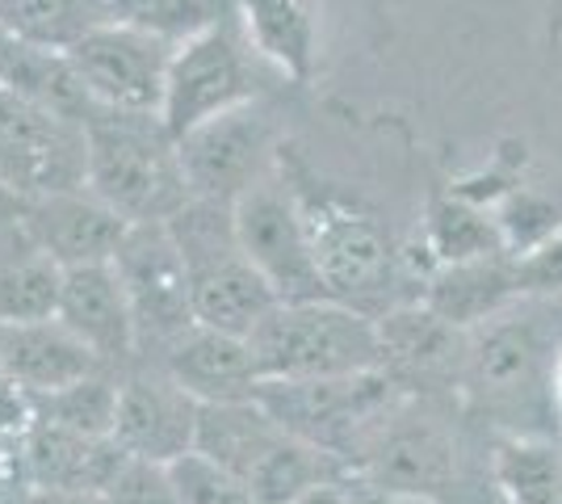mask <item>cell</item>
<instances>
[{
    "label": "cell",
    "instance_id": "cell-1",
    "mask_svg": "<svg viewBox=\"0 0 562 504\" xmlns=\"http://www.w3.org/2000/svg\"><path fill=\"white\" fill-rule=\"evenodd\" d=\"M278 168L303 211L311 253L331 303L366 312L370 320L407 307L395 294L403 287V253L391 240L386 223L366 202L319 181L285 144L278 147Z\"/></svg>",
    "mask_w": 562,
    "mask_h": 504
},
{
    "label": "cell",
    "instance_id": "cell-2",
    "mask_svg": "<svg viewBox=\"0 0 562 504\" xmlns=\"http://www.w3.org/2000/svg\"><path fill=\"white\" fill-rule=\"evenodd\" d=\"M85 139H89V190L131 227L168 223L193 198L181 172L177 139L168 135L160 114H122L89 105Z\"/></svg>",
    "mask_w": 562,
    "mask_h": 504
},
{
    "label": "cell",
    "instance_id": "cell-3",
    "mask_svg": "<svg viewBox=\"0 0 562 504\" xmlns=\"http://www.w3.org/2000/svg\"><path fill=\"white\" fill-rule=\"evenodd\" d=\"M562 303L529 299V307L487 320L483 328L467 333V361L462 383L479 408L504 416H533L546 395H554V370L562 358V328L554 324Z\"/></svg>",
    "mask_w": 562,
    "mask_h": 504
},
{
    "label": "cell",
    "instance_id": "cell-4",
    "mask_svg": "<svg viewBox=\"0 0 562 504\" xmlns=\"http://www.w3.org/2000/svg\"><path fill=\"white\" fill-rule=\"evenodd\" d=\"M265 383H319L382 370L378 320L345 303H278L248 336Z\"/></svg>",
    "mask_w": 562,
    "mask_h": 504
},
{
    "label": "cell",
    "instance_id": "cell-5",
    "mask_svg": "<svg viewBox=\"0 0 562 504\" xmlns=\"http://www.w3.org/2000/svg\"><path fill=\"white\" fill-rule=\"evenodd\" d=\"M0 186L22 202L89 186L85 122L0 89Z\"/></svg>",
    "mask_w": 562,
    "mask_h": 504
},
{
    "label": "cell",
    "instance_id": "cell-6",
    "mask_svg": "<svg viewBox=\"0 0 562 504\" xmlns=\"http://www.w3.org/2000/svg\"><path fill=\"white\" fill-rule=\"evenodd\" d=\"M232 211H235L239 253L269 282V290L278 294V303H315V299H328L324 294V278H319V265H315V253H311L303 211H299L294 190L281 177L278 165L269 168L252 190L239 193Z\"/></svg>",
    "mask_w": 562,
    "mask_h": 504
},
{
    "label": "cell",
    "instance_id": "cell-7",
    "mask_svg": "<svg viewBox=\"0 0 562 504\" xmlns=\"http://www.w3.org/2000/svg\"><path fill=\"white\" fill-rule=\"evenodd\" d=\"M248 51L252 47L232 18L172 51L165 105H160V122L172 139H186L202 122L257 101V76Z\"/></svg>",
    "mask_w": 562,
    "mask_h": 504
},
{
    "label": "cell",
    "instance_id": "cell-8",
    "mask_svg": "<svg viewBox=\"0 0 562 504\" xmlns=\"http://www.w3.org/2000/svg\"><path fill=\"white\" fill-rule=\"evenodd\" d=\"M114 273L135 315L139 358L165 354L177 336H186L193 320V282L181 248L172 240L168 223H139L126 232L114 253Z\"/></svg>",
    "mask_w": 562,
    "mask_h": 504
},
{
    "label": "cell",
    "instance_id": "cell-9",
    "mask_svg": "<svg viewBox=\"0 0 562 504\" xmlns=\"http://www.w3.org/2000/svg\"><path fill=\"white\" fill-rule=\"evenodd\" d=\"M278 147L273 114L260 101L227 110L218 119L202 122L198 131H189L186 139H177L189 193L227 202V206H235L239 193L252 190L278 165Z\"/></svg>",
    "mask_w": 562,
    "mask_h": 504
},
{
    "label": "cell",
    "instance_id": "cell-10",
    "mask_svg": "<svg viewBox=\"0 0 562 504\" xmlns=\"http://www.w3.org/2000/svg\"><path fill=\"white\" fill-rule=\"evenodd\" d=\"M172 51L177 47L126 25H97L68 51V64L93 105L122 114H160Z\"/></svg>",
    "mask_w": 562,
    "mask_h": 504
},
{
    "label": "cell",
    "instance_id": "cell-11",
    "mask_svg": "<svg viewBox=\"0 0 562 504\" xmlns=\"http://www.w3.org/2000/svg\"><path fill=\"white\" fill-rule=\"evenodd\" d=\"M198 421H202V404L186 387L172 383L160 366L122 379L114 441L126 458L156 462V467L181 462L198 446Z\"/></svg>",
    "mask_w": 562,
    "mask_h": 504
},
{
    "label": "cell",
    "instance_id": "cell-12",
    "mask_svg": "<svg viewBox=\"0 0 562 504\" xmlns=\"http://www.w3.org/2000/svg\"><path fill=\"white\" fill-rule=\"evenodd\" d=\"M366 467L357 475L382 483L403 496L441 504V492L458 480L453 437L432 421H412L403 412H386L382 425L366 437Z\"/></svg>",
    "mask_w": 562,
    "mask_h": 504
},
{
    "label": "cell",
    "instance_id": "cell-13",
    "mask_svg": "<svg viewBox=\"0 0 562 504\" xmlns=\"http://www.w3.org/2000/svg\"><path fill=\"white\" fill-rule=\"evenodd\" d=\"M18 223H22L30 248L50 257L55 265H64V269L114 261L117 244L131 232V223L117 211H110L89 186L22 202Z\"/></svg>",
    "mask_w": 562,
    "mask_h": 504
},
{
    "label": "cell",
    "instance_id": "cell-14",
    "mask_svg": "<svg viewBox=\"0 0 562 504\" xmlns=\"http://www.w3.org/2000/svg\"><path fill=\"white\" fill-rule=\"evenodd\" d=\"M59 324L68 328L105 370L131 366L139 358V333L131 299L117 282L114 265H76L64 273V299H59Z\"/></svg>",
    "mask_w": 562,
    "mask_h": 504
},
{
    "label": "cell",
    "instance_id": "cell-15",
    "mask_svg": "<svg viewBox=\"0 0 562 504\" xmlns=\"http://www.w3.org/2000/svg\"><path fill=\"white\" fill-rule=\"evenodd\" d=\"M160 370L177 387H186L189 395L206 408V404H244L257 400L265 379L252 358L248 336L214 333L193 324L186 336H177L160 354Z\"/></svg>",
    "mask_w": 562,
    "mask_h": 504
},
{
    "label": "cell",
    "instance_id": "cell-16",
    "mask_svg": "<svg viewBox=\"0 0 562 504\" xmlns=\"http://www.w3.org/2000/svg\"><path fill=\"white\" fill-rule=\"evenodd\" d=\"M105 366L59 324H25V328H0V379L22 391L25 400H38L50 391L93 379Z\"/></svg>",
    "mask_w": 562,
    "mask_h": 504
},
{
    "label": "cell",
    "instance_id": "cell-17",
    "mask_svg": "<svg viewBox=\"0 0 562 504\" xmlns=\"http://www.w3.org/2000/svg\"><path fill=\"white\" fill-rule=\"evenodd\" d=\"M520 278H516V257H483V261L446 265L432 269L420 290V303L432 315H441L458 333H474L487 320L504 315L513 303H520Z\"/></svg>",
    "mask_w": 562,
    "mask_h": 504
},
{
    "label": "cell",
    "instance_id": "cell-18",
    "mask_svg": "<svg viewBox=\"0 0 562 504\" xmlns=\"http://www.w3.org/2000/svg\"><path fill=\"white\" fill-rule=\"evenodd\" d=\"M126 455L114 437H80L55 429L47 421H30L25 433V475L30 488H80V492H110Z\"/></svg>",
    "mask_w": 562,
    "mask_h": 504
},
{
    "label": "cell",
    "instance_id": "cell-19",
    "mask_svg": "<svg viewBox=\"0 0 562 504\" xmlns=\"http://www.w3.org/2000/svg\"><path fill=\"white\" fill-rule=\"evenodd\" d=\"M189 282H193V320L214 333L252 336L260 320L278 307V294L239 248L189 269Z\"/></svg>",
    "mask_w": 562,
    "mask_h": 504
},
{
    "label": "cell",
    "instance_id": "cell-20",
    "mask_svg": "<svg viewBox=\"0 0 562 504\" xmlns=\"http://www.w3.org/2000/svg\"><path fill=\"white\" fill-rule=\"evenodd\" d=\"M235 9L252 55L273 64L281 76L306 85L319 55L315 0H235Z\"/></svg>",
    "mask_w": 562,
    "mask_h": 504
},
{
    "label": "cell",
    "instance_id": "cell-21",
    "mask_svg": "<svg viewBox=\"0 0 562 504\" xmlns=\"http://www.w3.org/2000/svg\"><path fill=\"white\" fill-rule=\"evenodd\" d=\"M285 429L269 416L260 400H244V404H206L202 421H198V446L193 455L211 458L214 467H223L227 475L248 483L257 475V467L273 455Z\"/></svg>",
    "mask_w": 562,
    "mask_h": 504
},
{
    "label": "cell",
    "instance_id": "cell-22",
    "mask_svg": "<svg viewBox=\"0 0 562 504\" xmlns=\"http://www.w3.org/2000/svg\"><path fill=\"white\" fill-rule=\"evenodd\" d=\"M382 336V370L386 374H446L467 361V333H458L424 303H407L378 320Z\"/></svg>",
    "mask_w": 562,
    "mask_h": 504
},
{
    "label": "cell",
    "instance_id": "cell-23",
    "mask_svg": "<svg viewBox=\"0 0 562 504\" xmlns=\"http://www.w3.org/2000/svg\"><path fill=\"white\" fill-rule=\"evenodd\" d=\"M424 253H428V273L446 269V265L483 261V257H499L508 253L499 223H495L479 202H470L462 193L437 198L424 219Z\"/></svg>",
    "mask_w": 562,
    "mask_h": 504
},
{
    "label": "cell",
    "instance_id": "cell-24",
    "mask_svg": "<svg viewBox=\"0 0 562 504\" xmlns=\"http://www.w3.org/2000/svg\"><path fill=\"white\" fill-rule=\"evenodd\" d=\"M0 25L13 43L68 55L85 34L105 25L101 0H0Z\"/></svg>",
    "mask_w": 562,
    "mask_h": 504
},
{
    "label": "cell",
    "instance_id": "cell-25",
    "mask_svg": "<svg viewBox=\"0 0 562 504\" xmlns=\"http://www.w3.org/2000/svg\"><path fill=\"white\" fill-rule=\"evenodd\" d=\"M105 25H126L151 34L168 47H181L189 38L206 34L218 22H227V0H101Z\"/></svg>",
    "mask_w": 562,
    "mask_h": 504
},
{
    "label": "cell",
    "instance_id": "cell-26",
    "mask_svg": "<svg viewBox=\"0 0 562 504\" xmlns=\"http://www.w3.org/2000/svg\"><path fill=\"white\" fill-rule=\"evenodd\" d=\"M492 475L504 504H562V458L550 441L538 437L499 441Z\"/></svg>",
    "mask_w": 562,
    "mask_h": 504
},
{
    "label": "cell",
    "instance_id": "cell-27",
    "mask_svg": "<svg viewBox=\"0 0 562 504\" xmlns=\"http://www.w3.org/2000/svg\"><path fill=\"white\" fill-rule=\"evenodd\" d=\"M117 395H122V383L110 370H101L93 379L30 400V412H34L30 421H47L55 429L80 433V437H114Z\"/></svg>",
    "mask_w": 562,
    "mask_h": 504
},
{
    "label": "cell",
    "instance_id": "cell-28",
    "mask_svg": "<svg viewBox=\"0 0 562 504\" xmlns=\"http://www.w3.org/2000/svg\"><path fill=\"white\" fill-rule=\"evenodd\" d=\"M64 265H55L43 253H30L22 261L0 269V328H25L59 320L64 299Z\"/></svg>",
    "mask_w": 562,
    "mask_h": 504
},
{
    "label": "cell",
    "instance_id": "cell-29",
    "mask_svg": "<svg viewBox=\"0 0 562 504\" xmlns=\"http://www.w3.org/2000/svg\"><path fill=\"white\" fill-rule=\"evenodd\" d=\"M495 223H499L504 248L513 257H529L562 227V202L559 198H546V193L508 190L504 206L495 211Z\"/></svg>",
    "mask_w": 562,
    "mask_h": 504
},
{
    "label": "cell",
    "instance_id": "cell-30",
    "mask_svg": "<svg viewBox=\"0 0 562 504\" xmlns=\"http://www.w3.org/2000/svg\"><path fill=\"white\" fill-rule=\"evenodd\" d=\"M168 471H172L181 504H260L248 492V483H239L235 475H227L223 467H214L211 458L202 455H186Z\"/></svg>",
    "mask_w": 562,
    "mask_h": 504
},
{
    "label": "cell",
    "instance_id": "cell-31",
    "mask_svg": "<svg viewBox=\"0 0 562 504\" xmlns=\"http://www.w3.org/2000/svg\"><path fill=\"white\" fill-rule=\"evenodd\" d=\"M105 496L110 504H181L172 471L156 467V462H139V458H126V467L117 471Z\"/></svg>",
    "mask_w": 562,
    "mask_h": 504
},
{
    "label": "cell",
    "instance_id": "cell-32",
    "mask_svg": "<svg viewBox=\"0 0 562 504\" xmlns=\"http://www.w3.org/2000/svg\"><path fill=\"white\" fill-rule=\"evenodd\" d=\"M516 278L525 299H550L562 303V227L541 244L538 253L516 257Z\"/></svg>",
    "mask_w": 562,
    "mask_h": 504
},
{
    "label": "cell",
    "instance_id": "cell-33",
    "mask_svg": "<svg viewBox=\"0 0 562 504\" xmlns=\"http://www.w3.org/2000/svg\"><path fill=\"white\" fill-rule=\"evenodd\" d=\"M349 496H352V504H432V501H420V496L391 492V488L366 480V475H349Z\"/></svg>",
    "mask_w": 562,
    "mask_h": 504
},
{
    "label": "cell",
    "instance_id": "cell-34",
    "mask_svg": "<svg viewBox=\"0 0 562 504\" xmlns=\"http://www.w3.org/2000/svg\"><path fill=\"white\" fill-rule=\"evenodd\" d=\"M25 504H110L105 492H80V488H30Z\"/></svg>",
    "mask_w": 562,
    "mask_h": 504
},
{
    "label": "cell",
    "instance_id": "cell-35",
    "mask_svg": "<svg viewBox=\"0 0 562 504\" xmlns=\"http://www.w3.org/2000/svg\"><path fill=\"white\" fill-rule=\"evenodd\" d=\"M294 504H352V496H349V475H340V480L311 488V492H306V496H299Z\"/></svg>",
    "mask_w": 562,
    "mask_h": 504
},
{
    "label": "cell",
    "instance_id": "cell-36",
    "mask_svg": "<svg viewBox=\"0 0 562 504\" xmlns=\"http://www.w3.org/2000/svg\"><path fill=\"white\" fill-rule=\"evenodd\" d=\"M13 47H18V43H13V34H9L4 25H0V64L9 59V51H13Z\"/></svg>",
    "mask_w": 562,
    "mask_h": 504
},
{
    "label": "cell",
    "instance_id": "cell-37",
    "mask_svg": "<svg viewBox=\"0 0 562 504\" xmlns=\"http://www.w3.org/2000/svg\"><path fill=\"white\" fill-rule=\"evenodd\" d=\"M554 400H559L562 408V358H559V370H554Z\"/></svg>",
    "mask_w": 562,
    "mask_h": 504
}]
</instances>
